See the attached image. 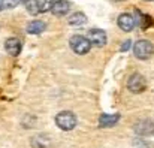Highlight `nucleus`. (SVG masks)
Returning <instances> with one entry per match:
<instances>
[{
	"label": "nucleus",
	"mask_w": 154,
	"mask_h": 148,
	"mask_svg": "<svg viewBox=\"0 0 154 148\" xmlns=\"http://www.w3.org/2000/svg\"><path fill=\"white\" fill-rule=\"evenodd\" d=\"M118 23V27L124 32H130L135 29L136 26V20H135V15H130V14H121L117 20Z\"/></svg>",
	"instance_id": "nucleus-7"
},
{
	"label": "nucleus",
	"mask_w": 154,
	"mask_h": 148,
	"mask_svg": "<svg viewBox=\"0 0 154 148\" xmlns=\"http://www.w3.org/2000/svg\"><path fill=\"white\" fill-rule=\"evenodd\" d=\"M87 39L90 42L91 47H96V48H100L106 44V33L100 30V29H91L87 35Z\"/></svg>",
	"instance_id": "nucleus-6"
},
{
	"label": "nucleus",
	"mask_w": 154,
	"mask_h": 148,
	"mask_svg": "<svg viewBox=\"0 0 154 148\" xmlns=\"http://www.w3.org/2000/svg\"><path fill=\"white\" fill-rule=\"evenodd\" d=\"M32 144H33L35 148H47L50 145V139L44 135H39V136H35L32 139Z\"/></svg>",
	"instance_id": "nucleus-13"
},
{
	"label": "nucleus",
	"mask_w": 154,
	"mask_h": 148,
	"mask_svg": "<svg viewBox=\"0 0 154 148\" xmlns=\"http://www.w3.org/2000/svg\"><path fill=\"white\" fill-rule=\"evenodd\" d=\"M67 23H69V26H72V27H81V26H84V24L87 23V17H85L82 12H73V14L67 18Z\"/></svg>",
	"instance_id": "nucleus-10"
},
{
	"label": "nucleus",
	"mask_w": 154,
	"mask_h": 148,
	"mask_svg": "<svg viewBox=\"0 0 154 148\" xmlns=\"http://www.w3.org/2000/svg\"><path fill=\"white\" fill-rule=\"evenodd\" d=\"M130 45H132V42H130V41H126V42L121 45V51H127V49L130 48Z\"/></svg>",
	"instance_id": "nucleus-18"
},
{
	"label": "nucleus",
	"mask_w": 154,
	"mask_h": 148,
	"mask_svg": "<svg viewBox=\"0 0 154 148\" xmlns=\"http://www.w3.org/2000/svg\"><path fill=\"white\" fill-rule=\"evenodd\" d=\"M2 9H3V6H2V2H0V11H2Z\"/></svg>",
	"instance_id": "nucleus-19"
},
{
	"label": "nucleus",
	"mask_w": 154,
	"mask_h": 148,
	"mask_svg": "<svg viewBox=\"0 0 154 148\" xmlns=\"http://www.w3.org/2000/svg\"><path fill=\"white\" fill-rule=\"evenodd\" d=\"M26 9H27L32 15H38V14H41V9H39V3H38V0H27V2H26Z\"/></svg>",
	"instance_id": "nucleus-14"
},
{
	"label": "nucleus",
	"mask_w": 154,
	"mask_h": 148,
	"mask_svg": "<svg viewBox=\"0 0 154 148\" xmlns=\"http://www.w3.org/2000/svg\"><path fill=\"white\" fill-rule=\"evenodd\" d=\"M38 3H39V9H41V14H42V12L52 11L55 0H38Z\"/></svg>",
	"instance_id": "nucleus-15"
},
{
	"label": "nucleus",
	"mask_w": 154,
	"mask_h": 148,
	"mask_svg": "<svg viewBox=\"0 0 154 148\" xmlns=\"http://www.w3.org/2000/svg\"><path fill=\"white\" fill-rule=\"evenodd\" d=\"M70 9V3L67 0H55L54 3V8H52V14L57 15V17H61V15H66Z\"/></svg>",
	"instance_id": "nucleus-9"
},
{
	"label": "nucleus",
	"mask_w": 154,
	"mask_h": 148,
	"mask_svg": "<svg viewBox=\"0 0 154 148\" xmlns=\"http://www.w3.org/2000/svg\"><path fill=\"white\" fill-rule=\"evenodd\" d=\"M147 87V81L145 78L141 75V73H133L129 76L127 79V88L132 91V93H141L144 91Z\"/></svg>",
	"instance_id": "nucleus-4"
},
{
	"label": "nucleus",
	"mask_w": 154,
	"mask_h": 148,
	"mask_svg": "<svg viewBox=\"0 0 154 148\" xmlns=\"http://www.w3.org/2000/svg\"><path fill=\"white\" fill-rule=\"evenodd\" d=\"M23 0H2V6L3 9H12V8H17Z\"/></svg>",
	"instance_id": "nucleus-16"
},
{
	"label": "nucleus",
	"mask_w": 154,
	"mask_h": 148,
	"mask_svg": "<svg viewBox=\"0 0 154 148\" xmlns=\"http://www.w3.org/2000/svg\"><path fill=\"white\" fill-rule=\"evenodd\" d=\"M120 115L118 114H112V115H108V114H103L99 120V124L102 127H109V126H114L117 121H118Z\"/></svg>",
	"instance_id": "nucleus-12"
},
{
	"label": "nucleus",
	"mask_w": 154,
	"mask_h": 148,
	"mask_svg": "<svg viewBox=\"0 0 154 148\" xmlns=\"http://www.w3.org/2000/svg\"><path fill=\"white\" fill-rule=\"evenodd\" d=\"M5 49H6V52H8L9 55L17 57V55L21 52V42H20V39H17V38H9V39L5 42Z\"/></svg>",
	"instance_id": "nucleus-8"
},
{
	"label": "nucleus",
	"mask_w": 154,
	"mask_h": 148,
	"mask_svg": "<svg viewBox=\"0 0 154 148\" xmlns=\"http://www.w3.org/2000/svg\"><path fill=\"white\" fill-rule=\"evenodd\" d=\"M133 148H150V144L145 142L144 139H135L133 141Z\"/></svg>",
	"instance_id": "nucleus-17"
},
{
	"label": "nucleus",
	"mask_w": 154,
	"mask_h": 148,
	"mask_svg": "<svg viewBox=\"0 0 154 148\" xmlns=\"http://www.w3.org/2000/svg\"><path fill=\"white\" fill-rule=\"evenodd\" d=\"M23 2H24V3H26V2H27V0H23Z\"/></svg>",
	"instance_id": "nucleus-21"
},
{
	"label": "nucleus",
	"mask_w": 154,
	"mask_h": 148,
	"mask_svg": "<svg viewBox=\"0 0 154 148\" xmlns=\"http://www.w3.org/2000/svg\"><path fill=\"white\" fill-rule=\"evenodd\" d=\"M76 123H78L76 115L70 111H63L55 115V124L61 130H72L76 127Z\"/></svg>",
	"instance_id": "nucleus-1"
},
{
	"label": "nucleus",
	"mask_w": 154,
	"mask_h": 148,
	"mask_svg": "<svg viewBox=\"0 0 154 148\" xmlns=\"http://www.w3.org/2000/svg\"><path fill=\"white\" fill-rule=\"evenodd\" d=\"M112 2H123V0H112Z\"/></svg>",
	"instance_id": "nucleus-20"
},
{
	"label": "nucleus",
	"mask_w": 154,
	"mask_h": 148,
	"mask_svg": "<svg viewBox=\"0 0 154 148\" xmlns=\"http://www.w3.org/2000/svg\"><path fill=\"white\" fill-rule=\"evenodd\" d=\"M133 130L139 136H153L154 135V121L151 120H139L135 126Z\"/></svg>",
	"instance_id": "nucleus-5"
},
{
	"label": "nucleus",
	"mask_w": 154,
	"mask_h": 148,
	"mask_svg": "<svg viewBox=\"0 0 154 148\" xmlns=\"http://www.w3.org/2000/svg\"><path fill=\"white\" fill-rule=\"evenodd\" d=\"M147 2H151V0H147Z\"/></svg>",
	"instance_id": "nucleus-22"
},
{
	"label": "nucleus",
	"mask_w": 154,
	"mask_h": 148,
	"mask_svg": "<svg viewBox=\"0 0 154 148\" xmlns=\"http://www.w3.org/2000/svg\"><path fill=\"white\" fill-rule=\"evenodd\" d=\"M45 29H47V24L44 21H39V20L30 21L27 24V32L32 33V35H41L42 32H45Z\"/></svg>",
	"instance_id": "nucleus-11"
},
{
	"label": "nucleus",
	"mask_w": 154,
	"mask_h": 148,
	"mask_svg": "<svg viewBox=\"0 0 154 148\" xmlns=\"http://www.w3.org/2000/svg\"><path fill=\"white\" fill-rule=\"evenodd\" d=\"M69 45H70V48L73 49L76 54H79V55L87 54V52L90 51V48H91L88 39L84 38V36H81V35H75V36H72L70 41H69Z\"/></svg>",
	"instance_id": "nucleus-3"
},
{
	"label": "nucleus",
	"mask_w": 154,
	"mask_h": 148,
	"mask_svg": "<svg viewBox=\"0 0 154 148\" xmlns=\"http://www.w3.org/2000/svg\"><path fill=\"white\" fill-rule=\"evenodd\" d=\"M133 52L139 60H147L154 54V45L150 41H138L133 45Z\"/></svg>",
	"instance_id": "nucleus-2"
}]
</instances>
